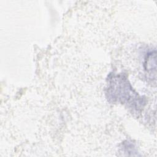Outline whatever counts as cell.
Masks as SVG:
<instances>
[{
  "label": "cell",
  "mask_w": 157,
  "mask_h": 157,
  "mask_svg": "<svg viewBox=\"0 0 157 157\" xmlns=\"http://www.w3.org/2000/svg\"><path fill=\"white\" fill-rule=\"evenodd\" d=\"M105 94L110 102L124 104L136 113H140L145 105V98L133 89L123 73L109 75Z\"/></svg>",
  "instance_id": "1"
},
{
  "label": "cell",
  "mask_w": 157,
  "mask_h": 157,
  "mask_svg": "<svg viewBox=\"0 0 157 157\" xmlns=\"http://www.w3.org/2000/svg\"><path fill=\"white\" fill-rule=\"evenodd\" d=\"M156 51L148 53L145 58L144 64L145 70L151 76L153 74L156 76Z\"/></svg>",
  "instance_id": "2"
}]
</instances>
